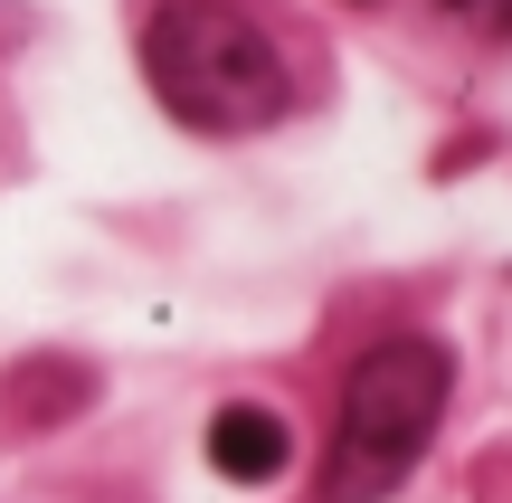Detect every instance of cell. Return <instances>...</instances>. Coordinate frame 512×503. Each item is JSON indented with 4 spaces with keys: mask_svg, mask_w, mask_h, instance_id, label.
<instances>
[{
    "mask_svg": "<svg viewBox=\"0 0 512 503\" xmlns=\"http://www.w3.org/2000/svg\"><path fill=\"white\" fill-rule=\"evenodd\" d=\"M437 418H446V342H427V333L370 342L342 380V409H332L323 503H389Z\"/></svg>",
    "mask_w": 512,
    "mask_h": 503,
    "instance_id": "6da1fadb",
    "label": "cell"
},
{
    "mask_svg": "<svg viewBox=\"0 0 512 503\" xmlns=\"http://www.w3.org/2000/svg\"><path fill=\"white\" fill-rule=\"evenodd\" d=\"M143 67L162 105L200 133H256L266 114H285V57L228 0H171L143 38Z\"/></svg>",
    "mask_w": 512,
    "mask_h": 503,
    "instance_id": "7a4b0ae2",
    "label": "cell"
},
{
    "mask_svg": "<svg viewBox=\"0 0 512 503\" xmlns=\"http://www.w3.org/2000/svg\"><path fill=\"white\" fill-rule=\"evenodd\" d=\"M209 466L228 475V485H275V475L294 466V437L275 409H256V399H228L219 418H209Z\"/></svg>",
    "mask_w": 512,
    "mask_h": 503,
    "instance_id": "3957f363",
    "label": "cell"
},
{
    "mask_svg": "<svg viewBox=\"0 0 512 503\" xmlns=\"http://www.w3.org/2000/svg\"><path fill=\"white\" fill-rule=\"evenodd\" d=\"M446 10H465V19H484V29H512V0H446Z\"/></svg>",
    "mask_w": 512,
    "mask_h": 503,
    "instance_id": "277c9868",
    "label": "cell"
}]
</instances>
